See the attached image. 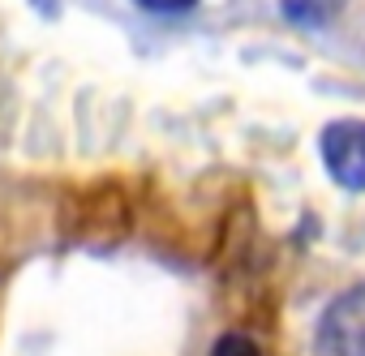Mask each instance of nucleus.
Returning a JSON list of instances; mask_svg holds the SVG:
<instances>
[{"label":"nucleus","instance_id":"1","mask_svg":"<svg viewBox=\"0 0 365 356\" xmlns=\"http://www.w3.org/2000/svg\"><path fill=\"white\" fill-rule=\"evenodd\" d=\"M318 356H365V283L339 292L318 318L314 335Z\"/></svg>","mask_w":365,"mask_h":356},{"label":"nucleus","instance_id":"2","mask_svg":"<svg viewBox=\"0 0 365 356\" xmlns=\"http://www.w3.org/2000/svg\"><path fill=\"white\" fill-rule=\"evenodd\" d=\"M322 163L344 189H365V120H335L322 129Z\"/></svg>","mask_w":365,"mask_h":356},{"label":"nucleus","instance_id":"3","mask_svg":"<svg viewBox=\"0 0 365 356\" xmlns=\"http://www.w3.org/2000/svg\"><path fill=\"white\" fill-rule=\"evenodd\" d=\"M284 18L297 26H331L344 9V0H279Z\"/></svg>","mask_w":365,"mask_h":356},{"label":"nucleus","instance_id":"4","mask_svg":"<svg viewBox=\"0 0 365 356\" xmlns=\"http://www.w3.org/2000/svg\"><path fill=\"white\" fill-rule=\"evenodd\" d=\"M211 356H262V352H258V343H254L250 335H241V330H228V335H220V339H215Z\"/></svg>","mask_w":365,"mask_h":356},{"label":"nucleus","instance_id":"5","mask_svg":"<svg viewBox=\"0 0 365 356\" xmlns=\"http://www.w3.org/2000/svg\"><path fill=\"white\" fill-rule=\"evenodd\" d=\"M138 5H142L146 14H185V9L198 5V0H138Z\"/></svg>","mask_w":365,"mask_h":356}]
</instances>
